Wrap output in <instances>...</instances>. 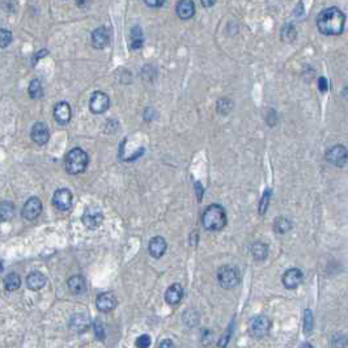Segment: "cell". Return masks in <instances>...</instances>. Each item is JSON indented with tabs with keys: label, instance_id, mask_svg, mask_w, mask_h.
<instances>
[{
	"label": "cell",
	"instance_id": "obj_1",
	"mask_svg": "<svg viewBox=\"0 0 348 348\" xmlns=\"http://www.w3.org/2000/svg\"><path fill=\"white\" fill-rule=\"evenodd\" d=\"M344 13L336 7H330L324 9L318 15L317 26L325 36H338L344 27Z\"/></svg>",
	"mask_w": 348,
	"mask_h": 348
},
{
	"label": "cell",
	"instance_id": "obj_2",
	"mask_svg": "<svg viewBox=\"0 0 348 348\" xmlns=\"http://www.w3.org/2000/svg\"><path fill=\"white\" fill-rule=\"evenodd\" d=\"M201 224L207 230H221L226 225L225 210L220 205H211L201 216Z\"/></svg>",
	"mask_w": 348,
	"mask_h": 348
},
{
	"label": "cell",
	"instance_id": "obj_3",
	"mask_svg": "<svg viewBox=\"0 0 348 348\" xmlns=\"http://www.w3.org/2000/svg\"><path fill=\"white\" fill-rule=\"evenodd\" d=\"M89 157L81 148H73L66 156V170L70 174H80L88 166Z\"/></svg>",
	"mask_w": 348,
	"mask_h": 348
},
{
	"label": "cell",
	"instance_id": "obj_4",
	"mask_svg": "<svg viewBox=\"0 0 348 348\" xmlns=\"http://www.w3.org/2000/svg\"><path fill=\"white\" fill-rule=\"evenodd\" d=\"M217 280L223 288L232 289L240 283V272L232 266H224L217 272Z\"/></svg>",
	"mask_w": 348,
	"mask_h": 348
},
{
	"label": "cell",
	"instance_id": "obj_5",
	"mask_svg": "<svg viewBox=\"0 0 348 348\" xmlns=\"http://www.w3.org/2000/svg\"><path fill=\"white\" fill-rule=\"evenodd\" d=\"M81 221L88 229H97L104 221V214L98 207L91 206V207H88L84 211Z\"/></svg>",
	"mask_w": 348,
	"mask_h": 348
},
{
	"label": "cell",
	"instance_id": "obj_6",
	"mask_svg": "<svg viewBox=\"0 0 348 348\" xmlns=\"http://www.w3.org/2000/svg\"><path fill=\"white\" fill-rule=\"evenodd\" d=\"M270 327H271V322H270L269 318L265 317V315H258L250 321L249 329H250V333L254 338L260 339L269 334Z\"/></svg>",
	"mask_w": 348,
	"mask_h": 348
},
{
	"label": "cell",
	"instance_id": "obj_7",
	"mask_svg": "<svg viewBox=\"0 0 348 348\" xmlns=\"http://www.w3.org/2000/svg\"><path fill=\"white\" fill-rule=\"evenodd\" d=\"M110 106L109 96L104 92H95L89 101V109L93 114L105 113Z\"/></svg>",
	"mask_w": 348,
	"mask_h": 348
},
{
	"label": "cell",
	"instance_id": "obj_8",
	"mask_svg": "<svg viewBox=\"0 0 348 348\" xmlns=\"http://www.w3.org/2000/svg\"><path fill=\"white\" fill-rule=\"evenodd\" d=\"M326 160L330 164L342 168L347 164V150L343 146H334L326 152Z\"/></svg>",
	"mask_w": 348,
	"mask_h": 348
},
{
	"label": "cell",
	"instance_id": "obj_9",
	"mask_svg": "<svg viewBox=\"0 0 348 348\" xmlns=\"http://www.w3.org/2000/svg\"><path fill=\"white\" fill-rule=\"evenodd\" d=\"M72 192L68 189H59L52 196V205L59 211H68L72 207Z\"/></svg>",
	"mask_w": 348,
	"mask_h": 348
},
{
	"label": "cell",
	"instance_id": "obj_10",
	"mask_svg": "<svg viewBox=\"0 0 348 348\" xmlns=\"http://www.w3.org/2000/svg\"><path fill=\"white\" fill-rule=\"evenodd\" d=\"M42 212V203H41L40 198L37 196H32L25 201L24 207H22V216L26 220H34L40 216Z\"/></svg>",
	"mask_w": 348,
	"mask_h": 348
},
{
	"label": "cell",
	"instance_id": "obj_11",
	"mask_svg": "<svg viewBox=\"0 0 348 348\" xmlns=\"http://www.w3.org/2000/svg\"><path fill=\"white\" fill-rule=\"evenodd\" d=\"M32 140L34 141L38 146H45L50 139V131L47 126L42 122H37L36 125L32 127V132H31Z\"/></svg>",
	"mask_w": 348,
	"mask_h": 348
},
{
	"label": "cell",
	"instance_id": "obj_12",
	"mask_svg": "<svg viewBox=\"0 0 348 348\" xmlns=\"http://www.w3.org/2000/svg\"><path fill=\"white\" fill-rule=\"evenodd\" d=\"M304 280V274L299 269H289L283 275V284L287 289H295Z\"/></svg>",
	"mask_w": 348,
	"mask_h": 348
},
{
	"label": "cell",
	"instance_id": "obj_13",
	"mask_svg": "<svg viewBox=\"0 0 348 348\" xmlns=\"http://www.w3.org/2000/svg\"><path fill=\"white\" fill-rule=\"evenodd\" d=\"M110 42V34L107 27L100 26L92 33V46L97 50L105 49Z\"/></svg>",
	"mask_w": 348,
	"mask_h": 348
},
{
	"label": "cell",
	"instance_id": "obj_14",
	"mask_svg": "<svg viewBox=\"0 0 348 348\" xmlns=\"http://www.w3.org/2000/svg\"><path fill=\"white\" fill-rule=\"evenodd\" d=\"M117 304H118V301H117L113 293H101L100 296L97 297V300H96V306L102 313L111 311L115 308Z\"/></svg>",
	"mask_w": 348,
	"mask_h": 348
},
{
	"label": "cell",
	"instance_id": "obj_15",
	"mask_svg": "<svg viewBox=\"0 0 348 348\" xmlns=\"http://www.w3.org/2000/svg\"><path fill=\"white\" fill-rule=\"evenodd\" d=\"M71 106L67 102H58L54 107V118L59 125H67L71 121Z\"/></svg>",
	"mask_w": 348,
	"mask_h": 348
},
{
	"label": "cell",
	"instance_id": "obj_16",
	"mask_svg": "<svg viewBox=\"0 0 348 348\" xmlns=\"http://www.w3.org/2000/svg\"><path fill=\"white\" fill-rule=\"evenodd\" d=\"M183 297V288L181 284L176 283L171 284L170 287L165 292V301L168 302L169 305H177L180 304Z\"/></svg>",
	"mask_w": 348,
	"mask_h": 348
},
{
	"label": "cell",
	"instance_id": "obj_17",
	"mask_svg": "<svg viewBox=\"0 0 348 348\" xmlns=\"http://www.w3.org/2000/svg\"><path fill=\"white\" fill-rule=\"evenodd\" d=\"M177 15L182 20H189L195 15V4L192 0H180L177 4Z\"/></svg>",
	"mask_w": 348,
	"mask_h": 348
},
{
	"label": "cell",
	"instance_id": "obj_18",
	"mask_svg": "<svg viewBox=\"0 0 348 348\" xmlns=\"http://www.w3.org/2000/svg\"><path fill=\"white\" fill-rule=\"evenodd\" d=\"M166 249H168V244L165 241V238L160 237V236L153 237L150 242V247H148L150 254L153 258H161L165 254V251H166Z\"/></svg>",
	"mask_w": 348,
	"mask_h": 348
},
{
	"label": "cell",
	"instance_id": "obj_19",
	"mask_svg": "<svg viewBox=\"0 0 348 348\" xmlns=\"http://www.w3.org/2000/svg\"><path fill=\"white\" fill-rule=\"evenodd\" d=\"M26 284L29 289L32 291H40L41 288L45 287L46 284V276L40 271H33L27 275Z\"/></svg>",
	"mask_w": 348,
	"mask_h": 348
},
{
	"label": "cell",
	"instance_id": "obj_20",
	"mask_svg": "<svg viewBox=\"0 0 348 348\" xmlns=\"http://www.w3.org/2000/svg\"><path fill=\"white\" fill-rule=\"evenodd\" d=\"M71 329L76 333H84L89 327V318L85 314H75L70 321Z\"/></svg>",
	"mask_w": 348,
	"mask_h": 348
},
{
	"label": "cell",
	"instance_id": "obj_21",
	"mask_svg": "<svg viewBox=\"0 0 348 348\" xmlns=\"http://www.w3.org/2000/svg\"><path fill=\"white\" fill-rule=\"evenodd\" d=\"M68 288H70L71 293L73 295H81L86 288L85 279L82 278L81 275H75L72 278L68 279Z\"/></svg>",
	"mask_w": 348,
	"mask_h": 348
},
{
	"label": "cell",
	"instance_id": "obj_22",
	"mask_svg": "<svg viewBox=\"0 0 348 348\" xmlns=\"http://www.w3.org/2000/svg\"><path fill=\"white\" fill-rule=\"evenodd\" d=\"M251 254L256 260L266 259L269 255V246L265 242H255L251 245Z\"/></svg>",
	"mask_w": 348,
	"mask_h": 348
},
{
	"label": "cell",
	"instance_id": "obj_23",
	"mask_svg": "<svg viewBox=\"0 0 348 348\" xmlns=\"http://www.w3.org/2000/svg\"><path fill=\"white\" fill-rule=\"evenodd\" d=\"M141 46H143V32L139 26H134L130 34V47L132 50H137L140 49Z\"/></svg>",
	"mask_w": 348,
	"mask_h": 348
},
{
	"label": "cell",
	"instance_id": "obj_24",
	"mask_svg": "<svg viewBox=\"0 0 348 348\" xmlns=\"http://www.w3.org/2000/svg\"><path fill=\"white\" fill-rule=\"evenodd\" d=\"M15 215V205L12 201L4 200L0 203V220L3 221H8Z\"/></svg>",
	"mask_w": 348,
	"mask_h": 348
},
{
	"label": "cell",
	"instance_id": "obj_25",
	"mask_svg": "<svg viewBox=\"0 0 348 348\" xmlns=\"http://www.w3.org/2000/svg\"><path fill=\"white\" fill-rule=\"evenodd\" d=\"M4 288H6L7 291H9V292H13V291H17L18 288H20V285H21V279H20V276H18L17 274H15V272H12V274H8L4 278Z\"/></svg>",
	"mask_w": 348,
	"mask_h": 348
},
{
	"label": "cell",
	"instance_id": "obj_26",
	"mask_svg": "<svg viewBox=\"0 0 348 348\" xmlns=\"http://www.w3.org/2000/svg\"><path fill=\"white\" fill-rule=\"evenodd\" d=\"M274 229L275 232L279 233V235H285L292 229V223H291V220L285 219V217H278V219H275Z\"/></svg>",
	"mask_w": 348,
	"mask_h": 348
},
{
	"label": "cell",
	"instance_id": "obj_27",
	"mask_svg": "<svg viewBox=\"0 0 348 348\" xmlns=\"http://www.w3.org/2000/svg\"><path fill=\"white\" fill-rule=\"evenodd\" d=\"M29 96H31L33 100H38L43 96V88L42 84L38 79H33L29 84Z\"/></svg>",
	"mask_w": 348,
	"mask_h": 348
},
{
	"label": "cell",
	"instance_id": "obj_28",
	"mask_svg": "<svg viewBox=\"0 0 348 348\" xmlns=\"http://www.w3.org/2000/svg\"><path fill=\"white\" fill-rule=\"evenodd\" d=\"M12 42V33L7 29H0V47L6 49Z\"/></svg>",
	"mask_w": 348,
	"mask_h": 348
},
{
	"label": "cell",
	"instance_id": "obj_29",
	"mask_svg": "<svg viewBox=\"0 0 348 348\" xmlns=\"http://www.w3.org/2000/svg\"><path fill=\"white\" fill-rule=\"evenodd\" d=\"M232 101L228 100V98H223V100H220L219 104H217V111H219L220 114H223V115H226V114L232 110Z\"/></svg>",
	"mask_w": 348,
	"mask_h": 348
},
{
	"label": "cell",
	"instance_id": "obj_30",
	"mask_svg": "<svg viewBox=\"0 0 348 348\" xmlns=\"http://www.w3.org/2000/svg\"><path fill=\"white\" fill-rule=\"evenodd\" d=\"M93 330H95V334H96V336H97V339H100V340H104V339L106 338V333H105V326H104V324H102V321L101 320L95 321V324H93Z\"/></svg>",
	"mask_w": 348,
	"mask_h": 348
},
{
	"label": "cell",
	"instance_id": "obj_31",
	"mask_svg": "<svg viewBox=\"0 0 348 348\" xmlns=\"http://www.w3.org/2000/svg\"><path fill=\"white\" fill-rule=\"evenodd\" d=\"M151 343H152V340H151V336L147 335V334H143V335H140L139 338L136 339L135 344H136L137 348H150Z\"/></svg>",
	"mask_w": 348,
	"mask_h": 348
},
{
	"label": "cell",
	"instance_id": "obj_32",
	"mask_svg": "<svg viewBox=\"0 0 348 348\" xmlns=\"http://www.w3.org/2000/svg\"><path fill=\"white\" fill-rule=\"evenodd\" d=\"M304 326H305V333H310L313 330V314L310 309L305 310V318H304Z\"/></svg>",
	"mask_w": 348,
	"mask_h": 348
},
{
	"label": "cell",
	"instance_id": "obj_33",
	"mask_svg": "<svg viewBox=\"0 0 348 348\" xmlns=\"http://www.w3.org/2000/svg\"><path fill=\"white\" fill-rule=\"evenodd\" d=\"M270 196H271V190H266V192L263 194L262 201H260V207H259V214L263 215L267 211V206H269V200Z\"/></svg>",
	"mask_w": 348,
	"mask_h": 348
},
{
	"label": "cell",
	"instance_id": "obj_34",
	"mask_svg": "<svg viewBox=\"0 0 348 348\" xmlns=\"http://www.w3.org/2000/svg\"><path fill=\"white\" fill-rule=\"evenodd\" d=\"M344 343H347V339H345L344 335L340 336H334L333 338V347L334 348H345Z\"/></svg>",
	"mask_w": 348,
	"mask_h": 348
},
{
	"label": "cell",
	"instance_id": "obj_35",
	"mask_svg": "<svg viewBox=\"0 0 348 348\" xmlns=\"http://www.w3.org/2000/svg\"><path fill=\"white\" fill-rule=\"evenodd\" d=\"M318 88H320V91L322 92V93L327 92V89H329V82H327V80L325 79V77H320V80H318Z\"/></svg>",
	"mask_w": 348,
	"mask_h": 348
},
{
	"label": "cell",
	"instance_id": "obj_36",
	"mask_svg": "<svg viewBox=\"0 0 348 348\" xmlns=\"http://www.w3.org/2000/svg\"><path fill=\"white\" fill-rule=\"evenodd\" d=\"M144 3L148 7H153V8H157V7H161L164 4L165 0H143Z\"/></svg>",
	"mask_w": 348,
	"mask_h": 348
},
{
	"label": "cell",
	"instance_id": "obj_37",
	"mask_svg": "<svg viewBox=\"0 0 348 348\" xmlns=\"http://www.w3.org/2000/svg\"><path fill=\"white\" fill-rule=\"evenodd\" d=\"M160 348H174V343L171 342L170 339H165L160 344Z\"/></svg>",
	"mask_w": 348,
	"mask_h": 348
},
{
	"label": "cell",
	"instance_id": "obj_38",
	"mask_svg": "<svg viewBox=\"0 0 348 348\" xmlns=\"http://www.w3.org/2000/svg\"><path fill=\"white\" fill-rule=\"evenodd\" d=\"M200 2L201 4H203V7H206V8H210V7H212L216 3V0H200Z\"/></svg>",
	"mask_w": 348,
	"mask_h": 348
},
{
	"label": "cell",
	"instance_id": "obj_39",
	"mask_svg": "<svg viewBox=\"0 0 348 348\" xmlns=\"http://www.w3.org/2000/svg\"><path fill=\"white\" fill-rule=\"evenodd\" d=\"M89 3H91V0H76V4L81 8H85Z\"/></svg>",
	"mask_w": 348,
	"mask_h": 348
},
{
	"label": "cell",
	"instance_id": "obj_40",
	"mask_svg": "<svg viewBox=\"0 0 348 348\" xmlns=\"http://www.w3.org/2000/svg\"><path fill=\"white\" fill-rule=\"evenodd\" d=\"M45 55H47V50H41V51L37 54L36 58H34V63H37V61L40 58H42V56H45Z\"/></svg>",
	"mask_w": 348,
	"mask_h": 348
},
{
	"label": "cell",
	"instance_id": "obj_41",
	"mask_svg": "<svg viewBox=\"0 0 348 348\" xmlns=\"http://www.w3.org/2000/svg\"><path fill=\"white\" fill-rule=\"evenodd\" d=\"M302 348H314L311 344H309V343H306V344H304L302 345Z\"/></svg>",
	"mask_w": 348,
	"mask_h": 348
},
{
	"label": "cell",
	"instance_id": "obj_42",
	"mask_svg": "<svg viewBox=\"0 0 348 348\" xmlns=\"http://www.w3.org/2000/svg\"><path fill=\"white\" fill-rule=\"evenodd\" d=\"M3 271V262H2V259H0V272Z\"/></svg>",
	"mask_w": 348,
	"mask_h": 348
}]
</instances>
